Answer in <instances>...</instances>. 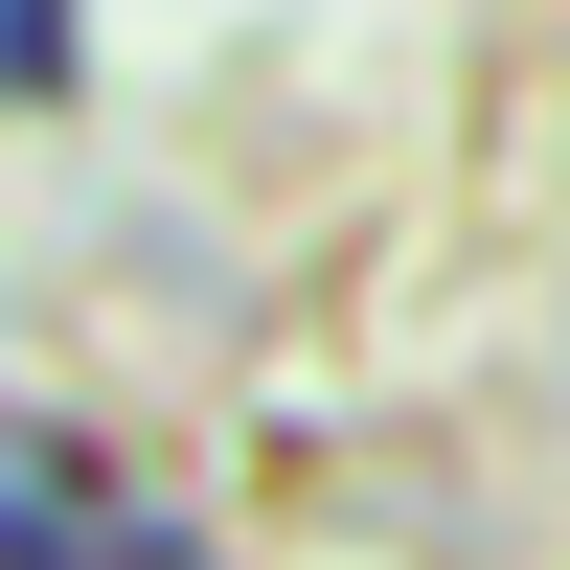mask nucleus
Segmentation results:
<instances>
[{"mask_svg":"<svg viewBox=\"0 0 570 570\" xmlns=\"http://www.w3.org/2000/svg\"><path fill=\"white\" fill-rule=\"evenodd\" d=\"M0 570H160V548L91 502V456H0Z\"/></svg>","mask_w":570,"mask_h":570,"instance_id":"f257e3e1","label":"nucleus"},{"mask_svg":"<svg viewBox=\"0 0 570 570\" xmlns=\"http://www.w3.org/2000/svg\"><path fill=\"white\" fill-rule=\"evenodd\" d=\"M69 46H91V0H0V115H46V91H69Z\"/></svg>","mask_w":570,"mask_h":570,"instance_id":"f03ea898","label":"nucleus"}]
</instances>
